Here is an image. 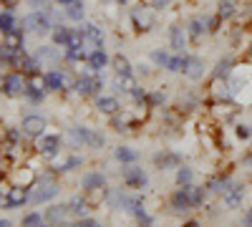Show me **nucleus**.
<instances>
[{
	"instance_id": "obj_1",
	"label": "nucleus",
	"mask_w": 252,
	"mask_h": 227,
	"mask_svg": "<svg viewBox=\"0 0 252 227\" xmlns=\"http://www.w3.org/2000/svg\"><path fill=\"white\" fill-rule=\"evenodd\" d=\"M20 31L46 35V33H51V31H53V23H51L48 13H43V10H33V13H28L23 20H20Z\"/></svg>"
},
{
	"instance_id": "obj_2",
	"label": "nucleus",
	"mask_w": 252,
	"mask_h": 227,
	"mask_svg": "<svg viewBox=\"0 0 252 227\" xmlns=\"http://www.w3.org/2000/svg\"><path fill=\"white\" fill-rule=\"evenodd\" d=\"M68 134H71L73 147H89V149H101V147H103V136H101V134H96L94 129H86V127H73Z\"/></svg>"
},
{
	"instance_id": "obj_3",
	"label": "nucleus",
	"mask_w": 252,
	"mask_h": 227,
	"mask_svg": "<svg viewBox=\"0 0 252 227\" xmlns=\"http://www.w3.org/2000/svg\"><path fill=\"white\" fill-rule=\"evenodd\" d=\"M73 89H76L78 96H96V94L103 89V76H101V71H91V68H89V73L81 76L76 84H73Z\"/></svg>"
},
{
	"instance_id": "obj_4",
	"label": "nucleus",
	"mask_w": 252,
	"mask_h": 227,
	"mask_svg": "<svg viewBox=\"0 0 252 227\" xmlns=\"http://www.w3.org/2000/svg\"><path fill=\"white\" fill-rule=\"evenodd\" d=\"M78 31H81V35H83V46H86L89 51L103 48V33H101L98 26H94V23H81Z\"/></svg>"
},
{
	"instance_id": "obj_5",
	"label": "nucleus",
	"mask_w": 252,
	"mask_h": 227,
	"mask_svg": "<svg viewBox=\"0 0 252 227\" xmlns=\"http://www.w3.org/2000/svg\"><path fill=\"white\" fill-rule=\"evenodd\" d=\"M245 195H247V187L242 182H232L229 187L222 192V204L224 207H229V210H237L240 204H242V199H245Z\"/></svg>"
},
{
	"instance_id": "obj_6",
	"label": "nucleus",
	"mask_w": 252,
	"mask_h": 227,
	"mask_svg": "<svg viewBox=\"0 0 252 227\" xmlns=\"http://www.w3.org/2000/svg\"><path fill=\"white\" fill-rule=\"evenodd\" d=\"M26 86H28V81L23 78V73H8L3 78V94L8 96H23L26 94Z\"/></svg>"
},
{
	"instance_id": "obj_7",
	"label": "nucleus",
	"mask_w": 252,
	"mask_h": 227,
	"mask_svg": "<svg viewBox=\"0 0 252 227\" xmlns=\"http://www.w3.org/2000/svg\"><path fill=\"white\" fill-rule=\"evenodd\" d=\"M20 129H23V134L26 136H40V134H46L43 129H46V119L40 116V114H28L23 121H20Z\"/></svg>"
},
{
	"instance_id": "obj_8",
	"label": "nucleus",
	"mask_w": 252,
	"mask_h": 227,
	"mask_svg": "<svg viewBox=\"0 0 252 227\" xmlns=\"http://www.w3.org/2000/svg\"><path fill=\"white\" fill-rule=\"evenodd\" d=\"M35 149L43 154V157H56L61 152V136L58 134H40Z\"/></svg>"
},
{
	"instance_id": "obj_9",
	"label": "nucleus",
	"mask_w": 252,
	"mask_h": 227,
	"mask_svg": "<svg viewBox=\"0 0 252 227\" xmlns=\"http://www.w3.org/2000/svg\"><path fill=\"white\" fill-rule=\"evenodd\" d=\"M66 217H68V202L66 204H51L43 212V220L48 222V227H61L66 222Z\"/></svg>"
},
{
	"instance_id": "obj_10",
	"label": "nucleus",
	"mask_w": 252,
	"mask_h": 227,
	"mask_svg": "<svg viewBox=\"0 0 252 227\" xmlns=\"http://www.w3.org/2000/svg\"><path fill=\"white\" fill-rule=\"evenodd\" d=\"M26 202H31V190L28 187H20V184L10 187L8 195H5V199H3L5 207H20V204H26Z\"/></svg>"
},
{
	"instance_id": "obj_11",
	"label": "nucleus",
	"mask_w": 252,
	"mask_h": 227,
	"mask_svg": "<svg viewBox=\"0 0 252 227\" xmlns=\"http://www.w3.org/2000/svg\"><path fill=\"white\" fill-rule=\"evenodd\" d=\"M124 182L129 184V187H134V190H141V187H146L149 177H146V172L139 169V167H126L124 169Z\"/></svg>"
},
{
	"instance_id": "obj_12",
	"label": "nucleus",
	"mask_w": 252,
	"mask_h": 227,
	"mask_svg": "<svg viewBox=\"0 0 252 227\" xmlns=\"http://www.w3.org/2000/svg\"><path fill=\"white\" fill-rule=\"evenodd\" d=\"M89 210H91V204H89V199H86V197H73V199L68 202V215H71V217H76V220L89 217Z\"/></svg>"
},
{
	"instance_id": "obj_13",
	"label": "nucleus",
	"mask_w": 252,
	"mask_h": 227,
	"mask_svg": "<svg viewBox=\"0 0 252 227\" xmlns=\"http://www.w3.org/2000/svg\"><path fill=\"white\" fill-rule=\"evenodd\" d=\"M204 33H209V31H207V23H204V18H192V20L187 23V35H189V40L199 43Z\"/></svg>"
},
{
	"instance_id": "obj_14",
	"label": "nucleus",
	"mask_w": 252,
	"mask_h": 227,
	"mask_svg": "<svg viewBox=\"0 0 252 227\" xmlns=\"http://www.w3.org/2000/svg\"><path fill=\"white\" fill-rule=\"evenodd\" d=\"M184 76H189L192 81H199L204 76V61L199 56H187V71Z\"/></svg>"
},
{
	"instance_id": "obj_15",
	"label": "nucleus",
	"mask_w": 252,
	"mask_h": 227,
	"mask_svg": "<svg viewBox=\"0 0 252 227\" xmlns=\"http://www.w3.org/2000/svg\"><path fill=\"white\" fill-rule=\"evenodd\" d=\"M169 43H172L174 53H184V48H187V33L182 31V26H172L169 28Z\"/></svg>"
},
{
	"instance_id": "obj_16",
	"label": "nucleus",
	"mask_w": 252,
	"mask_h": 227,
	"mask_svg": "<svg viewBox=\"0 0 252 227\" xmlns=\"http://www.w3.org/2000/svg\"><path fill=\"white\" fill-rule=\"evenodd\" d=\"M96 109H98L101 114H106V116H114V114L121 111L119 101H116L114 96H96Z\"/></svg>"
},
{
	"instance_id": "obj_17",
	"label": "nucleus",
	"mask_w": 252,
	"mask_h": 227,
	"mask_svg": "<svg viewBox=\"0 0 252 227\" xmlns=\"http://www.w3.org/2000/svg\"><path fill=\"white\" fill-rule=\"evenodd\" d=\"M154 164L159 169H179L182 159L177 154H172V152H161V154H154Z\"/></svg>"
},
{
	"instance_id": "obj_18",
	"label": "nucleus",
	"mask_w": 252,
	"mask_h": 227,
	"mask_svg": "<svg viewBox=\"0 0 252 227\" xmlns=\"http://www.w3.org/2000/svg\"><path fill=\"white\" fill-rule=\"evenodd\" d=\"M232 182H235V179L229 177V174H217V177H212V179L207 182V192H212V195H222V192H224Z\"/></svg>"
},
{
	"instance_id": "obj_19",
	"label": "nucleus",
	"mask_w": 252,
	"mask_h": 227,
	"mask_svg": "<svg viewBox=\"0 0 252 227\" xmlns=\"http://www.w3.org/2000/svg\"><path fill=\"white\" fill-rule=\"evenodd\" d=\"M43 84H46V91H61L63 84H66V76H63V71H46Z\"/></svg>"
},
{
	"instance_id": "obj_20",
	"label": "nucleus",
	"mask_w": 252,
	"mask_h": 227,
	"mask_svg": "<svg viewBox=\"0 0 252 227\" xmlns=\"http://www.w3.org/2000/svg\"><path fill=\"white\" fill-rule=\"evenodd\" d=\"M187 192V199L192 207H202V202L207 197V187H197V184H187V187H182Z\"/></svg>"
},
{
	"instance_id": "obj_21",
	"label": "nucleus",
	"mask_w": 252,
	"mask_h": 227,
	"mask_svg": "<svg viewBox=\"0 0 252 227\" xmlns=\"http://www.w3.org/2000/svg\"><path fill=\"white\" fill-rule=\"evenodd\" d=\"M81 187L83 190H103V187H106V177H103L101 172H89L86 177H83L81 179Z\"/></svg>"
},
{
	"instance_id": "obj_22",
	"label": "nucleus",
	"mask_w": 252,
	"mask_h": 227,
	"mask_svg": "<svg viewBox=\"0 0 252 227\" xmlns=\"http://www.w3.org/2000/svg\"><path fill=\"white\" fill-rule=\"evenodd\" d=\"M232 71H235L232 58H222V61H217V66H215L212 76H215V81H227L229 76H232Z\"/></svg>"
},
{
	"instance_id": "obj_23",
	"label": "nucleus",
	"mask_w": 252,
	"mask_h": 227,
	"mask_svg": "<svg viewBox=\"0 0 252 227\" xmlns=\"http://www.w3.org/2000/svg\"><path fill=\"white\" fill-rule=\"evenodd\" d=\"M3 46L10 48V51H23V31L15 28V31L5 33V35H3Z\"/></svg>"
},
{
	"instance_id": "obj_24",
	"label": "nucleus",
	"mask_w": 252,
	"mask_h": 227,
	"mask_svg": "<svg viewBox=\"0 0 252 227\" xmlns=\"http://www.w3.org/2000/svg\"><path fill=\"white\" fill-rule=\"evenodd\" d=\"M86 64H89V68H91V71H101L103 66L109 64V56H106V51H103V48H98V51H91Z\"/></svg>"
},
{
	"instance_id": "obj_25",
	"label": "nucleus",
	"mask_w": 252,
	"mask_h": 227,
	"mask_svg": "<svg viewBox=\"0 0 252 227\" xmlns=\"http://www.w3.org/2000/svg\"><path fill=\"white\" fill-rule=\"evenodd\" d=\"M134 23H136V31H152V26H154V15H152V13H146V8H141V10L134 13Z\"/></svg>"
},
{
	"instance_id": "obj_26",
	"label": "nucleus",
	"mask_w": 252,
	"mask_h": 227,
	"mask_svg": "<svg viewBox=\"0 0 252 227\" xmlns=\"http://www.w3.org/2000/svg\"><path fill=\"white\" fill-rule=\"evenodd\" d=\"M169 202H172V210H174V212H189V210H192V204H189L184 190H177V192L172 195Z\"/></svg>"
},
{
	"instance_id": "obj_27",
	"label": "nucleus",
	"mask_w": 252,
	"mask_h": 227,
	"mask_svg": "<svg viewBox=\"0 0 252 227\" xmlns=\"http://www.w3.org/2000/svg\"><path fill=\"white\" fill-rule=\"evenodd\" d=\"M71 31H73V28H66V26L53 28V31H51V35H53V46L66 48V46H68V38H71Z\"/></svg>"
},
{
	"instance_id": "obj_28",
	"label": "nucleus",
	"mask_w": 252,
	"mask_h": 227,
	"mask_svg": "<svg viewBox=\"0 0 252 227\" xmlns=\"http://www.w3.org/2000/svg\"><path fill=\"white\" fill-rule=\"evenodd\" d=\"M215 116H217L220 121H232V119L237 116V109L229 104V101H224V104H217V106H215Z\"/></svg>"
},
{
	"instance_id": "obj_29",
	"label": "nucleus",
	"mask_w": 252,
	"mask_h": 227,
	"mask_svg": "<svg viewBox=\"0 0 252 227\" xmlns=\"http://www.w3.org/2000/svg\"><path fill=\"white\" fill-rule=\"evenodd\" d=\"M18 28V23H15V15H13V10H0V33H10V31H15Z\"/></svg>"
},
{
	"instance_id": "obj_30",
	"label": "nucleus",
	"mask_w": 252,
	"mask_h": 227,
	"mask_svg": "<svg viewBox=\"0 0 252 227\" xmlns=\"http://www.w3.org/2000/svg\"><path fill=\"white\" fill-rule=\"evenodd\" d=\"M111 66H114L116 76H129V73H131V64H129V58L121 56V53L111 58Z\"/></svg>"
},
{
	"instance_id": "obj_31",
	"label": "nucleus",
	"mask_w": 252,
	"mask_h": 227,
	"mask_svg": "<svg viewBox=\"0 0 252 227\" xmlns=\"http://www.w3.org/2000/svg\"><path fill=\"white\" fill-rule=\"evenodd\" d=\"M166 71L184 73V71H187V56H184V53H174V56L169 58V64H166Z\"/></svg>"
},
{
	"instance_id": "obj_32",
	"label": "nucleus",
	"mask_w": 252,
	"mask_h": 227,
	"mask_svg": "<svg viewBox=\"0 0 252 227\" xmlns=\"http://www.w3.org/2000/svg\"><path fill=\"white\" fill-rule=\"evenodd\" d=\"M235 13H237V5L232 3V0H220V3H217V15H220L222 20L235 18Z\"/></svg>"
},
{
	"instance_id": "obj_33",
	"label": "nucleus",
	"mask_w": 252,
	"mask_h": 227,
	"mask_svg": "<svg viewBox=\"0 0 252 227\" xmlns=\"http://www.w3.org/2000/svg\"><path fill=\"white\" fill-rule=\"evenodd\" d=\"M66 18H71V20H76V23H81V20H83V3H81V0H76V3L66 5Z\"/></svg>"
},
{
	"instance_id": "obj_34",
	"label": "nucleus",
	"mask_w": 252,
	"mask_h": 227,
	"mask_svg": "<svg viewBox=\"0 0 252 227\" xmlns=\"http://www.w3.org/2000/svg\"><path fill=\"white\" fill-rule=\"evenodd\" d=\"M116 159L124 162V164H134V162L139 159V154H136L134 149H129V147H119V149H116Z\"/></svg>"
},
{
	"instance_id": "obj_35",
	"label": "nucleus",
	"mask_w": 252,
	"mask_h": 227,
	"mask_svg": "<svg viewBox=\"0 0 252 227\" xmlns=\"http://www.w3.org/2000/svg\"><path fill=\"white\" fill-rule=\"evenodd\" d=\"M23 227H48V222L43 220L40 212H31V215L23 217Z\"/></svg>"
},
{
	"instance_id": "obj_36",
	"label": "nucleus",
	"mask_w": 252,
	"mask_h": 227,
	"mask_svg": "<svg viewBox=\"0 0 252 227\" xmlns=\"http://www.w3.org/2000/svg\"><path fill=\"white\" fill-rule=\"evenodd\" d=\"M192 179H194V172L189 169V167H179V169H177V184H179V187L192 184Z\"/></svg>"
},
{
	"instance_id": "obj_37",
	"label": "nucleus",
	"mask_w": 252,
	"mask_h": 227,
	"mask_svg": "<svg viewBox=\"0 0 252 227\" xmlns=\"http://www.w3.org/2000/svg\"><path fill=\"white\" fill-rule=\"evenodd\" d=\"M35 58H38V61H43V58H48V61H58V51H56V46H43V48H38Z\"/></svg>"
},
{
	"instance_id": "obj_38",
	"label": "nucleus",
	"mask_w": 252,
	"mask_h": 227,
	"mask_svg": "<svg viewBox=\"0 0 252 227\" xmlns=\"http://www.w3.org/2000/svg\"><path fill=\"white\" fill-rule=\"evenodd\" d=\"M81 164H83V159H81V157H71V159H66V162H61L56 172H71L73 167H81Z\"/></svg>"
},
{
	"instance_id": "obj_39",
	"label": "nucleus",
	"mask_w": 252,
	"mask_h": 227,
	"mask_svg": "<svg viewBox=\"0 0 252 227\" xmlns=\"http://www.w3.org/2000/svg\"><path fill=\"white\" fill-rule=\"evenodd\" d=\"M166 101V96L161 94V91H152V94H146V104L149 106H154V109H159L161 104Z\"/></svg>"
},
{
	"instance_id": "obj_40",
	"label": "nucleus",
	"mask_w": 252,
	"mask_h": 227,
	"mask_svg": "<svg viewBox=\"0 0 252 227\" xmlns=\"http://www.w3.org/2000/svg\"><path fill=\"white\" fill-rule=\"evenodd\" d=\"M169 53H166V51H152V61H154V64L157 66H161V68H166V64H169Z\"/></svg>"
},
{
	"instance_id": "obj_41",
	"label": "nucleus",
	"mask_w": 252,
	"mask_h": 227,
	"mask_svg": "<svg viewBox=\"0 0 252 227\" xmlns=\"http://www.w3.org/2000/svg\"><path fill=\"white\" fill-rule=\"evenodd\" d=\"M235 136L240 141H247L252 136V127H247V124H237V127H235Z\"/></svg>"
},
{
	"instance_id": "obj_42",
	"label": "nucleus",
	"mask_w": 252,
	"mask_h": 227,
	"mask_svg": "<svg viewBox=\"0 0 252 227\" xmlns=\"http://www.w3.org/2000/svg\"><path fill=\"white\" fill-rule=\"evenodd\" d=\"M23 96H28L33 104H40L43 101V89H33V86H26V94Z\"/></svg>"
},
{
	"instance_id": "obj_43",
	"label": "nucleus",
	"mask_w": 252,
	"mask_h": 227,
	"mask_svg": "<svg viewBox=\"0 0 252 227\" xmlns=\"http://www.w3.org/2000/svg\"><path fill=\"white\" fill-rule=\"evenodd\" d=\"M204 23H207V31H209V33H217V31H220V23H222V18L215 13V15L204 18Z\"/></svg>"
},
{
	"instance_id": "obj_44",
	"label": "nucleus",
	"mask_w": 252,
	"mask_h": 227,
	"mask_svg": "<svg viewBox=\"0 0 252 227\" xmlns=\"http://www.w3.org/2000/svg\"><path fill=\"white\" fill-rule=\"evenodd\" d=\"M28 3H31V8H35V10H43V13L51 10V0H28Z\"/></svg>"
},
{
	"instance_id": "obj_45",
	"label": "nucleus",
	"mask_w": 252,
	"mask_h": 227,
	"mask_svg": "<svg viewBox=\"0 0 252 227\" xmlns=\"http://www.w3.org/2000/svg\"><path fill=\"white\" fill-rule=\"evenodd\" d=\"M98 222L96 220H91V217H81V220H76L71 227H96Z\"/></svg>"
},
{
	"instance_id": "obj_46",
	"label": "nucleus",
	"mask_w": 252,
	"mask_h": 227,
	"mask_svg": "<svg viewBox=\"0 0 252 227\" xmlns=\"http://www.w3.org/2000/svg\"><path fill=\"white\" fill-rule=\"evenodd\" d=\"M240 227H252V207L242 215V222H240Z\"/></svg>"
},
{
	"instance_id": "obj_47",
	"label": "nucleus",
	"mask_w": 252,
	"mask_h": 227,
	"mask_svg": "<svg viewBox=\"0 0 252 227\" xmlns=\"http://www.w3.org/2000/svg\"><path fill=\"white\" fill-rule=\"evenodd\" d=\"M166 5H169V0H152V8L154 10H164Z\"/></svg>"
},
{
	"instance_id": "obj_48",
	"label": "nucleus",
	"mask_w": 252,
	"mask_h": 227,
	"mask_svg": "<svg viewBox=\"0 0 252 227\" xmlns=\"http://www.w3.org/2000/svg\"><path fill=\"white\" fill-rule=\"evenodd\" d=\"M0 5H5V10H13L18 5V0H0Z\"/></svg>"
},
{
	"instance_id": "obj_49",
	"label": "nucleus",
	"mask_w": 252,
	"mask_h": 227,
	"mask_svg": "<svg viewBox=\"0 0 252 227\" xmlns=\"http://www.w3.org/2000/svg\"><path fill=\"white\" fill-rule=\"evenodd\" d=\"M245 164H247V167H250V169H252V149H250V152H247V154H245Z\"/></svg>"
},
{
	"instance_id": "obj_50",
	"label": "nucleus",
	"mask_w": 252,
	"mask_h": 227,
	"mask_svg": "<svg viewBox=\"0 0 252 227\" xmlns=\"http://www.w3.org/2000/svg\"><path fill=\"white\" fill-rule=\"evenodd\" d=\"M182 227H202V225H199V222H197V220H189V222H184V225H182Z\"/></svg>"
},
{
	"instance_id": "obj_51",
	"label": "nucleus",
	"mask_w": 252,
	"mask_h": 227,
	"mask_svg": "<svg viewBox=\"0 0 252 227\" xmlns=\"http://www.w3.org/2000/svg\"><path fill=\"white\" fill-rule=\"evenodd\" d=\"M0 227H13V222L10 220H0Z\"/></svg>"
},
{
	"instance_id": "obj_52",
	"label": "nucleus",
	"mask_w": 252,
	"mask_h": 227,
	"mask_svg": "<svg viewBox=\"0 0 252 227\" xmlns=\"http://www.w3.org/2000/svg\"><path fill=\"white\" fill-rule=\"evenodd\" d=\"M56 3H61V5H71V3H76V0H56Z\"/></svg>"
},
{
	"instance_id": "obj_53",
	"label": "nucleus",
	"mask_w": 252,
	"mask_h": 227,
	"mask_svg": "<svg viewBox=\"0 0 252 227\" xmlns=\"http://www.w3.org/2000/svg\"><path fill=\"white\" fill-rule=\"evenodd\" d=\"M247 61H250V64H252V46L247 48Z\"/></svg>"
},
{
	"instance_id": "obj_54",
	"label": "nucleus",
	"mask_w": 252,
	"mask_h": 227,
	"mask_svg": "<svg viewBox=\"0 0 252 227\" xmlns=\"http://www.w3.org/2000/svg\"><path fill=\"white\" fill-rule=\"evenodd\" d=\"M96 227H103V225H96Z\"/></svg>"
}]
</instances>
